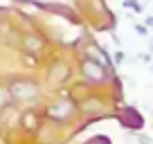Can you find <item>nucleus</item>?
<instances>
[{
    "mask_svg": "<svg viewBox=\"0 0 153 144\" xmlns=\"http://www.w3.org/2000/svg\"><path fill=\"white\" fill-rule=\"evenodd\" d=\"M79 70H81V77L86 79L88 83H92V86H99V83H106L108 81V77L113 74V70H108V68L99 65L97 61H92V59H81V63H79Z\"/></svg>",
    "mask_w": 153,
    "mask_h": 144,
    "instance_id": "7ed1b4c3",
    "label": "nucleus"
},
{
    "mask_svg": "<svg viewBox=\"0 0 153 144\" xmlns=\"http://www.w3.org/2000/svg\"><path fill=\"white\" fill-rule=\"evenodd\" d=\"M76 104L72 99H68V97H59V99L50 101L48 106H45V117H48L50 122H54V124H68V122L74 120L76 115Z\"/></svg>",
    "mask_w": 153,
    "mask_h": 144,
    "instance_id": "f03ea898",
    "label": "nucleus"
},
{
    "mask_svg": "<svg viewBox=\"0 0 153 144\" xmlns=\"http://www.w3.org/2000/svg\"><path fill=\"white\" fill-rule=\"evenodd\" d=\"M23 48L27 50V52H32V54H38L45 48V41L41 39L38 34H27V36L23 39Z\"/></svg>",
    "mask_w": 153,
    "mask_h": 144,
    "instance_id": "39448f33",
    "label": "nucleus"
},
{
    "mask_svg": "<svg viewBox=\"0 0 153 144\" xmlns=\"http://www.w3.org/2000/svg\"><path fill=\"white\" fill-rule=\"evenodd\" d=\"M41 113L34 111V108H25L23 115H20V128L27 131V133H36L41 131Z\"/></svg>",
    "mask_w": 153,
    "mask_h": 144,
    "instance_id": "20e7f679",
    "label": "nucleus"
},
{
    "mask_svg": "<svg viewBox=\"0 0 153 144\" xmlns=\"http://www.w3.org/2000/svg\"><path fill=\"white\" fill-rule=\"evenodd\" d=\"M7 88L16 106H32L41 99V86L32 79H11Z\"/></svg>",
    "mask_w": 153,
    "mask_h": 144,
    "instance_id": "f257e3e1",
    "label": "nucleus"
},
{
    "mask_svg": "<svg viewBox=\"0 0 153 144\" xmlns=\"http://www.w3.org/2000/svg\"><path fill=\"white\" fill-rule=\"evenodd\" d=\"M144 25H146L149 29H153V16H146V18H144Z\"/></svg>",
    "mask_w": 153,
    "mask_h": 144,
    "instance_id": "9b49d317",
    "label": "nucleus"
},
{
    "mask_svg": "<svg viewBox=\"0 0 153 144\" xmlns=\"http://www.w3.org/2000/svg\"><path fill=\"white\" fill-rule=\"evenodd\" d=\"M14 99H11L9 95V88H2L0 86V111H9V108H14Z\"/></svg>",
    "mask_w": 153,
    "mask_h": 144,
    "instance_id": "423d86ee",
    "label": "nucleus"
},
{
    "mask_svg": "<svg viewBox=\"0 0 153 144\" xmlns=\"http://www.w3.org/2000/svg\"><path fill=\"white\" fill-rule=\"evenodd\" d=\"M135 137H137V142H140V144H151V137H146V135H142V133H137Z\"/></svg>",
    "mask_w": 153,
    "mask_h": 144,
    "instance_id": "9d476101",
    "label": "nucleus"
},
{
    "mask_svg": "<svg viewBox=\"0 0 153 144\" xmlns=\"http://www.w3.org/2000/svg\"><path fill=\"white\" fill-rule=\"evenodd\" d=\"M124 7L133 9L135 14H142V11H144V5H142V2H137V0H124Z\"/></svg>",
    "mask_w": 153,
    "mask_h": 144,
    "instance_id": "0eeeda50",
    "label": "nucleus"
},
{
    "mask_svg": "<svg viewBox=\"0 0 153 144\" xmlns=\"http://www.w3.org/2000/svg\"><path fill=\"white\" fill-rule=\"evenodd\" d=\"M135 32H137L140 36H149V27H146V25H140V23H135Z\"/></svg>",
    "mask_w": 153,
    "mask_h": 144,
    "instance_id": "1a4fd4ad",
    "label": "nucleus"
},
{
    "mask_svg": "<svg viewBox=\"0 0 153 144\" xmlns=\"http://www.w3.org/2000/svg\"><path fill=\"white\" fill-rule=\"evenodd\" d=\"M151 72H153V63H151Z\"/></svg>",
    "mask_w": 153,
    "mask_h": 144,
    "instance_id": "4468645a",
    "label": "nucleus"
},
{
    "mask_svg": "<svg viewBox=\"0 0 153 144\" xmlns=\"http://www.w3.org/2000/svg\"><path fill=\"white\" fill-rule=\"evenodd\" d=\"M149 52H151V56H153V43H151V45H149Z\"/></svg>",
    "mask_w": 153,
    "mask_h": 144,
    "instance_id": "ddd939ff",
    "label": "nucleus"
},
{
    "mask_svg": "<svg viewBox=\"0 0 153 144\" xmlns=\"http://www.w3.org/2000/svg\"><path fill=\"white\" fill-rule=\"evenodd\" d=\"M140 59H142L144 63H151V59H153V56H151V54H140Z\"/></svg>",
    "mask_w": 153,
    "mask_h": 144,
    "instance_id": "f8f14e48",
    "label": "nucleus"
},
{
    "mask_svg": "<svg viewBox=\"0 0 153 144\" xmlns=\"http://www.w3.org/2000/svg\"><path fill=\"white\" fill-rule=\"evenodd\" d=\"M126 61V54L122 52V50H117V52L113 54V63H117V65H120V63H124Z\"/></svg>",
    "mask_w": 153,
    "mask_h": 144,
    "instance_id": "6e6552de",
    "label": "nucleus"
}]
</instances>
